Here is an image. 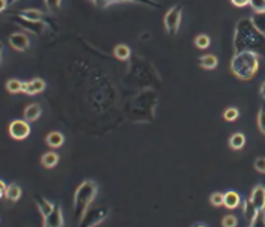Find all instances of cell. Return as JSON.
<instances>
[{
	"mask_svg": "<svg viewBox=\"0 0 265 227\" xmlns=\"http://www.w3.org/2000/svg\"><path fill=\"white\" fill-rule=\"evenodd\" d=\"M6 89L9 91L10 94H19V92H23V82L19 81V79H9L6 82Z\"/></svg>",
	"mask_w": 265,
	"mask_h": 227,
	"instance_id": "25",
	"label": "cell"
},
{
	"mask_svg": "<svg viewBox=\"0 0 265 227\" xmlns=\"http://www.w3.org/2000/svg\"><path fill=\"white\" fill-rule=\"evenodd\" d=\"M218 64V60L214 54H206L199 59V66L204 70H214Z\"/></svg>",
	"mask_w": 265,
	"mask_h": 227,
	"instance_id": "19",
	"label": "cell"
},
{
	"mask_svg": "<svg viewBox=\"0 0 265 227\" xmlns=\"http://www.w3.org/2000/svg\"><path fill=\"white\" fill-rule=\"evenodd\" d=\"M11 20L20 26V27H23L24 30H27V31H31V33H34V34H43L46 29H47V24H46V20H30L26 19V17H23V16H20V14H13L11 16Z\"/></svg>",
	"mask_w": 265,
	"mask_h": 227,
	"instance_id": "4",
	"label": "cell"
},
{
	"mask_svg": "<svg viewBox=\"0 0 265 227\" xmlns=\"http://www.w3.org/2000/svg\"><path fill=\"white\" fill-rule=\"evenodd\" d=\"M4 198H7L10 202H17L20 198H21V188L19 185H9L7 186V190H6V195Z\"/></svg>",
	"mask_w": 265,
	"mask_h": 227,
	"instance_id": "24",
	"label": "cell"
},
{
	"mask_svg": "<svg viewBox=\"0 0 265 227\" xmlns=\"http://www.w3.org/2000/svg\"><path fill=\"white\" fill-rule=\"evenodd\" d=\"M0 188H1V196H4V195H6V190H7V185L4 183V180L0 182Z\"/></svg>",
	"mask_w": 265,
	"mask_h": 227,
	"instance_id": "36",
	"label": "cell"
},
{
	"mask_svg": "<svg viewBox=\"0 0 265 227\" xmlns=\"http://www.w3.org/2000/svg\"><path fill=\"white\" fill-rule=\"evenodd\" d=\"M60 162V156L57 152H53V151H50V152H46L43 156H41V165L44 166V168H54V166H57V163Z\"/></svg>",
	"mask_w": 265,
	"mask_h": 227,
	"instance_id": "17",
	"label": "cell"
},
{
	"mask_svg": "<svg viewBox=\"0 0 265 227\" xmlns=\"http://www.w3.org/2000/svg\"><path fill=\"white\" fill-rule=\"evenodd\" d=\"M9 44L16 51H26L30 46V39L24 33H14L9 37Z\"/></svg>",
	"mask_w": 265,
	"mask_h": 227,
	"instance_id": "10",
	"label": "cell"
},
{
	"mask_svg": "<svg viewBox=\"0 0 265 227\" xmlns=\"http://www.w3.org/2000/svg\"><path fill=\"white\" fill-rule=\"evenodd\" d=\"M224 119L226 121H228V122H233V121H236L238 117H240V111L237 108H234V107H230V108H227L226 111H224Z\"/></svg>",
	"mask_w": 265,
	"mask_h": 227,
	"instance_id": "28",
	"label": "cell"
},
{
	"mask_svg": "<svg viewBox=\"0 0 265 227\" xmlns=\"http://www.w3.org/2000/svg\"><path fill=\"white\" fill-rule=\"evenodd\" d=\"M98 193V185L94 180H84L74 193V215L77 223L85 216L88 212L89 205L94 202Z\"/></svg>",
	"mask_w": 265,
	"mask_h": 227,
	"instance_id": "3",
	"label": "cell"
},
{
	"mask_svg": "<svg viewBox=\"0 0 265 227\" xmlns=\"http://www.w3.org/2000/svg\"><path fill=\"white\" fill-rule=\"evenodd\" d=\"M91 3L98 9H107L112 4H119V3H136V4L153 7V9H160L162 7V4L157 3L156 0H91Z\"/></svg>",
	"mask_w": 265,
	"mask_h": 227,
	"instance_id": "7",
	"label": "cell"
},
{
	"mask_svg": "<svg viewBox=\"0 0 265 227\" xmlns=\"http://www.w3.org/2000/svg\"><path fill=\"white\" fill-rule=\"evenodd\" d=\"M253 51L265 57V34L253 24L250 17L238 20L234 31V53Z\"/></svg>",
	"mask_w": 265,
	"mask_h": 227,
	"instance_id": "1",
	"label": "cell"
},
{
	"mask_svg": "<svg viewBox=\"0 0 265 227\" xmlns=\"http://www.w3.org/2000/svg\"><path fill=\"white\" fill-rule=\"evenodd\" d=\"M258 67H260L258 54L253 51L234 53V57L231 59V64H230L231 73L241 81H248L253 78L258 71Z\"/></svg>",
	"mask_w": 265,
	"mask_h": 227,
	"instance_id": "2",
	"label": "cell"
},
{
	"mask_svg": "<svg viewBox=\"0 0 265 227\" xmlns=\"http://www.w3.org/2000/svg\"><path fill=\"white\" fill-rule=\"evenodd\" d=\"M114 56L118 60H121V61H127L131 57V49L127 44H118L114 49Z\"/></svg>",
	"mask_w": 265,
	"mask_h": 227,
	"instance_id": "22",
	"label": "cell"
},
{
	"mask_svg": "<svg viewBox=\"0 0 265 227\" xmlns=\"http://www.w3.org/2000/svg\"><path fill=\"white\" fill-rule=\"evenodd\" d=\"M43 225L46 227H61L64 226V216L63 209L59 205H56L54 210L50 213L46 219H43Z\"/></svg>",
	"mask_w": 265,
	"mask_h": 227,
	"instance_id": "9",
	"label": "cell"
},
{
	"mask_svg": "<svg viewBox=\"0 0 265 227\" xmlns=\"http://www.w3.org/2000/svg\"><path fill=\"white\" fill-rule=\"evenodd\" d=\"M30 125L29 121L26 119H14L11 121V124L9 125V134L10 137L16 141H23L30 135Z\"/></svg>",
	"mask_w": 265,
	"mask_h": 227,
	"instance_id": "8",
	"label": "cell"
},
{
	"mask_svg": "<svg viewBox=\"0 0 265 227\" xmlns=\"http://www.w3.org/2000/svg\"><path fill=\"white\" fill-rule=\"evenodd\" d=\"M17 14L30 20H44V13L39 9H26L19 11Z\"/></svg>",
	"mask_w": 265,
	"mask_h": 227,
	"instance_id": "23",
	"label": "cell"
},
{
	"mask_svg": "<svg viewBox=\"0 0 265 227\" xmlns=\"http://www.w3.org/2000/svg\"><path fill=\"white\" fill-rule=\"evenodd\" d=\"M195 46H196L197 49L201 50L208 49V46H210V37H208L207 34H199V36H196V39H195Z\"/></svg>",
	"mask_w": 265,
	"mask_h": 227,
	"instance_id": "26",
	"label": "cell"
},
{
	"mask_svg": "<svg viewBox=\"0 0 265 227\" xmlns=\"http://www.w3.org/2000/svg\"><path fill=\"white\" fill-rule=\"evenodd\" d=\"M193 226H195V227H196V226H204V227H207V226H208V225H207V223H204V222H199V223H195Z\"/></svg>",
	"mask_w": 265,
	"mask_h": 227,
	"instance_id": "39",
	"label": "cell"
},
{
	"mask_svg": "<svg viewBox=\"0 0 265 227\" xmlns=\"http://www.w3.org/2000/svg\"><path fill=\"white\" fill-rule=\"evenodd\" d=\"M228 144H230V148L234 149V151H240V149H243V147L246 145V137H244V134H241V132H236V134H233V135L230 137Z\"/></svg>",
	"mask_w": 265,
	"mask_h": 227,
	"instance_id": "20",
	"label": "cell"
},
{
	"mask_svg": "<svg viewBox=\"0 0 265 227\" xmlns=\"http://www.w3.org/2000/svg\"><path fill=\"white\" fill-rule=\"evenodd\" d=\"M7 4H9L7 0H0V11H4L6 7H7Z\"/></svg>",
	"mask_w": 265,
	"mask_h": 227,
	"instance_id": "37",
	"label": "cell"
},
{
	"mask_svg": "<svg viewBox=\"0 0 265 227\" xmlns=\"http://www.w3.org/2000/svg\"><path fill=\"white\" fill-rule=\"evenodd\" d=\"M7 1H9V4H11V3H16L17 0H7Z\"/></svg>",
	"mask_w": 265,
	"mask_h": 227,
	"instance_id": "40",
	"label": "cell"
},
{
	"mask_svg": "<svg viewBox=\"0 0 265 227\" xmlns=\"http://www.w3.org/2000/svg\"><path fill=\"white\" fill-rule=\"evenodd\" d=\"M237 218L234 215H227L224 216V219L221 220V225L224 227H236L237 226Z\"/></svg>",
	"mask_w": 265,
	"mask_h": 227,
	"instance_id": "31",
	"label": "cell"
},
{
	"mask_svg": "<svg viewBox=\"0 0 265 227\" xmlns=\"http://www.w3.org/2000/svg\"><path fill=\"white\" fill-rule=\"evenodd\" d=\"M250 226L253 227H265V210H260L257 213V216L254 220L250 223Z\"/></svg>",
	"mask_w": 265,
	"mask_h": 227,
	"instance_id": "29",
	"label": "cell"
},
{
	"mask_svg": "<svg viewBox=\"0 0 265 227\" xmlns=\"http://www.w3.org/2000/svg\"><path fill=\"white\" fill-rule=\"evenodd\" d=\"M250 199L253 200V203L256 205L258 210H265V186L264 185H257L253 189Z\"/></svg>",
	"mask_w": 265,
	"mask_h": 227,
	"instance_id": "12",
	"label": "cell"
},
{
	"mask_svg": "<svg viewBox=\"0 0 265 227\" xmlns=\"http://www.w3.org/2000/svg\"><path fill=\"white\" fill-rule=\"evenodd\" d=\"M260 94H261L263 98H265V82H263V85H261V88H260Z\"/></svg>",
	"mask_w": 265,
	"mask_h": 227,
	"instance_id": "38",
	"label": "cell"
},
{
	"mask_svg": "<svg viewBox=\"0 0 265 227\" xmlns=\"http://www.w3.org/2000/svg\"><path fill=\"white\" fill-rule=\"evenodd\" d=\"M210 203L214 206V208H220V206H224V195L216 192L210 196Z\"/></svg>",
	"mask_w": 265,
	"mask_h": 227,
	"instance_id": "27",
	"label": "cell"
},
{
	"mask_svg": "<svg viewBox=\"0 0 265 227\" xmlns=\"http://www.w3.org/2000/svg\"><path fill=\"white\" fill-rule=\"evenodd\" d=\"M260 210L256 208V205L253 203V200L251 199H246L244 200V205H243V213H244V218L248 223H251L254 218L257 216V213H258Z\"/></svg>",
	"mask_w": 265,
	"mask_h": 227,
	"instance_id": "15",
	"label": "cell"
},
{
	"mask_svg": "<svg viewBox=\"0 0 265 227\" xmlns=\"http://www.w3.org/2000/svg\"><path fill=\"white\" fill-rule=\"evenodd\" d=\"M182 6L180 4H175L172 9L165 14V29L169 34H176L180 27V21H182Z\"/></svg>",
	"mask_w": 265,
	"mask_h": 227,
	"instance_id": "6",
	"label": "cell"
},
{
	"mask_svg": "<svg viewBox=\"0 0 265 227\" xmlns=\"http://www.w3.org/2000/svg\"><path fill=\"white\" fill-rule=\"evenodd\" d=\"M44 89H46V82L41 78H34L23 82V92L27 95H36L43 92Z\"/></svg>",
	"mask_w": 265,
	"mask_h": 227,
	"instance_id": "11",
	"label": "cell"
},
{
	"mask_svg": "<svg viewBox=\"0 0 265 227\" xmlns=\"http://www.w3.org/2000/svg\"><path fill=\"white\" fill-rule=\"evenodd\" d=\"M257 122H258V129L261 131V134H264L265 135V105H263V107L260 108Z\"/></svg>",
	"mask_w": 265,
	"mask_h": 227,
	"instance_id": "30",
	"label": "cell"
},
{
	"mask_svg": "<svg viewBox=\"0 0 265 227\" xmlns=\"http://www.w3.org/2000/svg\"><path fill=\"white\" fill-rule=\"evenodd\" d=\"M250 6L254 11H265V0H250Z\"/></svg>",
	"mask_w": 265,
	"mask_h": 227,
	"instance_id": "32",
	"label": "cell"
},
{
	"mask_svg": "<svg viewBox=\"0 0 265 227\" xmlns=\"http://www.w3.org/2000/svg\"><path fill=\"white\" fill-rule=\"evenodd\" d=\"M231 3L237 7H246L250 4V0H231Z\"/></svg>",
	"mask_w": 265,
	"mask_h": 227,
	"instance_id": "35",
	"label": "cell"
},
{
	"mask_svg": "<svg viewBox=\"0 0 265 227\" xmlns=\"http://www.w3.org/2000/svg\"><path fill=\"white\" fill-rule=\"evenodd\" d=\"M44 4L50 11H56L60 9L61 6V0H44Z\"/></svg>",
	"mask_w": 265,
	"mask_h": 227,
	"instance_id": "33",
	"label": "cell"
},
{
	"mask_svg": "<svg viewBox=\"0 0 265 227\" xmlns=\"http://www.w3.org/2000/svg\"><path fill=\"white\" fill-rule=\"evenodd\" d=\"M254 168L260 173H265V158H257L254 162Z\"/></svg>",
	"mask_w": 265,
	"mask_h": 227,
	"instance_id": "34",
	"label": "cell"
},
{
	"mask_svg": "<svg viewBox=\"0 0 265 227\" xmlns=\"http://www.w3.org/2000/svg\"><path fill=\"white\" fill-rule=\"evenodd\" d=\"M241 203V196L237 193L236 190H228L224 193V206L227 209H237Z\"/></svg>",
	"mask_w": 265,
	"mask_h": 227,
	"instance_id": "14",
	"label": "cell"
},
{
	"mask_svg": "<svg viewBox=\"0 0 265 227\" xmlns=\"http://www.w3.org/2000/svg\"><path fill=\"white\" fill-rule=\"evenodd\" d=\"M41 115V107L39 104H30L24 109V119L29 122H34L37 121Z\"/></svg>",
	"mask_w": 265,
	"mask_h": 227,
	"instance_id": "16",
	"label": "cell"
},
{
	"mask_svg": "<svg viewBox=\"0 0 265 227\" xmlns=\"http://www.w3.org/2000/svg\"><path fill=\"white\" fill-rule=\"evenodd\" d=\"M46 144L49 145L50 148H60L64 144V135L61 132L53 131L46 137Z\"/></svg>",
	"mask_w": 265,
	"mask_h": 227,
	"instance_id": "18",
	"label": "cell"
},
{
	"mask_svg": "<svg viewBox=\"0 0 265 227\" xmlns=\"http://www.w3.org/2000/svg\"><path fill=\"white\" fill-rule=\"evenodd\" d=\"M251 21H253V24L256 26L257 29L260 30L263 34H265V11H256L251 17Z\"/></svg>",
	"mask_w": 265,
	"mask_h": 227,
	"instance_id": "21",
	"label": "cell"
},
{
	"mask_svg": "<svg viewBox=\"0 0 265 227\" xmlns=\"http://www.w3.org/2000/svg\"><path fill=\"white\" fill-rule=\"evenodd\" d=\"M109 209L108 208H95L91 209L88 212L85 213V216L79 220L78 226L81 227H92L97 226V225H101L107 216H108Z\"/></svg>",
	"mask_w": 265,
	"mask_h": 227,
	"instance_id": "5",
	"label": "cell"
},
{
	"mask_svg": "<svg viewBox=\"0 0 265 227\" xmlns=\"http://www.w3.org/2000/svg\"><path fill=\"white\" fill-rule=\"evenodd\" d=\"M34 202H36V206L39 209V212L41 213L43 219L47 218L50 213L54 210V208H56V205H53L50 200L43 198V196H34Z\"/></svg>",
	"mask_w": 265,
	"mask_h": 227,
	"instance_id": "13",
	"label": "cell"
}]
</instances>
